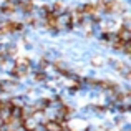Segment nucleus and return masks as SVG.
Segmentation results:
<instances>
[{"mask_svg":"<svg viewBox=\"0 0 131 131\" xmlns=\"http://www.w3.org/2000/svg\"><path fill=\"white\" fill-rule=\"evenodd\" d=\"M68 125H61L60 121H57V119H47L43 125L45 131H63L65 128H67Z\"/></svg>","mask_w":131,"mask_h":131,"instance_id":"nucleus-1","label":"nucleus"},{"mask_svg":"<svg viewBox=\"0 0 131 131\" xmlns=\"http://www.w3.org/2000/svg\"><path fill=\"white\" fill-rule=\"evenodd\" d=\"M22 126H23L27 131H33L37 126H38V123L35 121V118H33V116H27V118L22 119Z\"/></svg>","mask_w":131,"mask_h":131,"instance_id":"nucleus-2","label":"nucleus"},{"mask_svg":"<svg viewBox=\"0 0 131 131\" xmlns=\"http://www.w3.org/2000/svg\"><path fill=\"white\" fill-rule=\"evenodd\" d=\"M125 123H126V116L125 115H116V116H113V125L121 126V125H125Z\"/></svg>","mask_w":131,"mask_h":131,"instance_id":"nucleus-3","label":"nucleus"},{"mask_svg":"<svg viewBox=\"0 0 131 131\" xmlns=\"http://www.w3.org/2000/svg\"><path fill=\"white\" fill-rule=\"evenodd\" d=\"M91 65L93 67H103V65H105V60H103V58H93Z\"/></svg>","mask_w":131,"mask_h":131,"instance_id":"nucleus-4","label":"nucleus"},{"mask_svg":"<svg viewBox=\"0 0 131 131\" xmlns=\"http://www.w3.org/2000/svg\"><path fill=\"white\" fill-rule=\"evenodd\" d=\"M15 131H27V129H25V128H23V126H20V128H17Z\"/></svg>","mask_w":131,"mask_h":131,"instance_id":"nucleus-5","label":"nucleus"}]
</instances>
